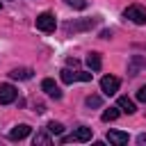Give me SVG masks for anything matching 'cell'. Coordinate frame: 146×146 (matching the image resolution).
Returning <instances> with one entry per match:
<instances>
[{"label": "cell", "mask_w": 146, "mask_h": 146, "mask_svg": "<svg viewBox=\"0 0 146 146\" xmlns=\"http://www.w3.org/2000/svg\"><path fill=\"white\" fill-rule=\"evenodd\" d=\"M32 68H14V71H9V78L11 80H30L32 78Z\"/></svg>", "instance_id": "cell-12"}, {"label": "cell", "mask_w": 146, "mask_h": 146, "mask_svg": "<svg viewBox=\"0 0 146 146\" xmlns=\"http://www.w3.org/2000/svg\"><path fill=\"white\" fill-rule=\"evenodd\" d=\"M119 107H121L125 114H135V112H137V105H135L128 96H121V98H119Z\"/></svg>", "instance_id": "cell-14"}, {"label": "cell", "mask_w": 146, "mask_h": 146, "mask_svg": "<svg viewBox=\"0 0 146 146\" xmlns=\"http://www.w3.org/2000/svg\"><path fill=\"white\" fill-rule=\"evenodd\" d=\"M46 128H48V132H50V135H62V132H64V125H62L59 121H50Z\"/></svg>", "instance_id": "cell-18"}, {"label": "cell", "mask_w": 146, "mask_h": 146, "mask_svg": "<svg viewBox=\"0 0 146 146\" xmlns=\"http://www.w3.org/2000/svg\"><path fill=\"white\" fill-rule=\"evenodd\" d=\"M123 16H125L128 21L137 23V25H144V23H146V9H144L141 5H130V7L123 11Z\"/></svg>", "instance_id": "cell-3"}, {"label": "cell", "mask_w": 146, "mask_h": 146, "mask_svg": "<svg viewBox=\"0 0 146 146\" xmlns=\"http://www.w3.org/2000/svg\"><path fill=\"white\" fill-rule=\"evenodd\" d=\"M16 96H18L16 87H11V84H0V105H9V103H14Z\"/></svg>", "instance_id": "cell-7"}, {"label": "cell", "mask_w": 146, "mask_h": 146, "mask_svg": "<svg viewBox=\"0 0 146 146\" xmlns=\"http://www.w3.org/2000/svg\"><path fill=\"white\" fill-rule=\"evenodd\" d=\"M119 84H121V80H119V78H114V75H105V78L100 80V89H103V94H105V96L116 94V91H119Z\"/></svg>", "instance_id": "cell-5"}, {"label": "cell", "mask_w": 146, "mask_h": 146, "mask_svg": "<svg viewBox=\"0 0 146 146\" xmlns=\"http://www.w3.org/2000/svg\"><path fill=\"white\" fill-rule=\"evenodd\" d=\"M144 66H146V59H144L141 55H132V57H130V64H128V73H130V75H137L139 68H144Z\"/></svg>", "instance_id": "cell-11"}, {"label": "cell", "mask_w": 146, "mask_h": 146, "mask_svg": "<svg viewBox=\"0 0 146 146\" xmlns=\"http://www.w3.org/2000/svg\"><path fill=\"white\" fill-rule=\"evenodd\" d=\"M66 64H68V66H78V64H80V62H78V59H75V57H68V59H66Z\"/></svg>", "instance_id": "cell-23"}, {"label": "cell", "mask_w": 146, "mask_h": 146, "mask_svg": "<svg viewBox=\"0 0 146 146\" xmlns=\"http://www.w3.org/2000/svg\"><path fill=\"white\" fill-rule=\"evenodd\" d=\"M41 89H43L50 98H55V100H59V98H62V89H59V87L55 84V80H50V78H46V80L41 82Z\"/></svg>", "instance_id": "cell-8"}, {"label": "cell", "mask_w": 146, "mask_h": 146, "mask_svg": "<svg viewBox=\"0 0 146 146\" xmlns=\"http://www.w3.org/2000/svg\"><path fill=\"white\" fill-rule=\"evenodd\" d=\"M94 25H98V18H82V21H68L64 23V32L66 34H75V32H84V30H91Z\"/></svg>", "instance_id": "cell-1"}, {"label": "cell", "mask_w": 146, "mask_h": 146, "mask_svg": "<svg viewBox=\"0 0 146 146\" xmlns=\"http://www.w3.org/2000/svg\"><path fill=\"white\" fill-rule=\"evenodd\" d=\"M55 27H57V21H55V16L50 11H43V14L36 16V30H41V32H55Z\"/></svg>", "instance_id": "cell-4"}, {"label": "cell", "mask_w": 146, "mask_h": 146, "mask_svg": "<svg viewBox=\"0 0 146 146\" xmlns=\"http://www.w3.org/2000/svg\"><path fill=\"white\" fill-rule=\"evenodd\" d=\"M87 66H89L91 71H100V66H103L100 55H98V52H89V55H87Z\"/></svg>", "instance_id": "cell-13"}, {"label": "cell", "mask_w": 146, "mask_h": 146, "mask_svg": "<svg viewBox=\"0 0 146 146\" xmlns=\"http://www.w3.org/2000/svg\"><path fill=\"white\" fill-rule=\"evenodd\" d=\"M66 5L75 9H87V0H66Z\"/></svg>", "instance_id": "cell-19"}, {"label": "cell", "mask_w": 146, "mask_h": 146, "mask_svg": "<svg viewBox=\"0 0 146 146\" xmlns=\"http://www.w3.org/2000/svg\"><path fill=\"white\" fill-rule=\"evenodd\" d=\"M30 130H32V128H30L27 123H18V125H14V128H11L9 139H11V141H21V139H25V137L30 135Z\"/></svg>", "instance_id": "cell-9"}, {"label": "cell", "mask_w": 146, "mask_h": 146, "mask_svg": "<svg viewBox=\"0 0 146 146\" xmlns=\"http://www.w3.org/2000/svg\"><path fill=\"white\" fill-rule=\"evenodd\" d=\"M128 132H123V130H110L107 132V141L110 144H116V146H121V144H128Z\"/></svg>", "instance_id": "cell-10"}, {"label": "cell", "mask_w": 146, "mask_h": 146, "mask_svg": "<svg viewBox=\"0 0 146 146\" xmlns=\"http://www.w3.org/2000/svg\"><path fill=\"white\" fill-rule=\"evenodd\" d=\"M59 78H62V82H64V84H73V82H89V80H91V73H84V71H71V68H62Z\"/></svg>", "instance_id": "cell-2"}, {"label": "cell", "mask_w": 146, "mask_h": 146, "mask_svg": "<svg viewBox=\"0 0 146 146\" xmlns=\"http://www.w3.org/2000/svg\"><path fill=\"white\" fill-rule=\"evenodd\" d=\"M137 100L146 103V84H144V87H139V91H137Z\"/></svg>", "instance_id": "cell-20"}, {"label": "cell", "mask_w": 146, "mask_h": 146, "mask_svg": "<svg viewBox=\"0 0 146 146\" xmlns=\"http://www.w3.org/2000/svg\"><path fill=\"white\" fill-rule=\"evenodd\" d=\"M32 141H34V146H50V144H52V139H50L46 132H36Z\"/></svg>", "instance_id": "cell-15"}, {"label": "cell", "mask_w": 146, "mask_h": 146, "mask_svg": "<svg viewBox=\"0 0 146 146\" xmlns=\"http://www.w3.org/2000/svg\"><path fill=\"white\" fill-rule=\"evenodd\" d=\"M84 105H87V107H100V105H103V98L96 96V94H91V96L84 98Z\"/></svg>", "instance_id": "cell-17"}, {"label": "cell", "mask_w": 146, "mask_h": 146, "mask_svg": "<svg viewBox=\"0 0 146 146\" xmlns=\"http://www.w3.org/2000/svg\"><path fill=\"white\" fill-rule=\"evenodd\" d=\"M119 114H121V112H119L116 107H110V110H105V112H103V116H100V119L107 123V121H116V119H119Z\"/></svg>", "instance_id": "cell-16"}, {"label": "cell", "mask_w": 146, "mask_h": 146, "mask_svg": "<svg viewBox=\"0 0 146 146\" xmlns=\"http://www.w3.org/2000/svg\"><path fill=\"white\" fill-rule=\"evenodd\" d=\"M137 144H139V146H146V132H141V135L137 137Z\"/></svg>", "instance_id": "cell-21"}, {"label": "cell", "mask_w": 146, "mask_h": 146, "mask_svg": "<svg viewBox=\"0 0 146 146\" xmlns=\"http://www.w3.org/2000/svg\"><path fill=\"white\" fill-rule=\"evenodd\" d=\"M89 139H91V128L80 125V128H75V130H73V135H71V137H64L62 141H89Z\"/></svg>", "instance_id": "cell-6"}, {"label": "cell", "mask_w": 146, "mask_h": 146, "mask_svg": "<svg viewBox=\"0 0 146 146\" xmlns=\"http://www.w3.org/2000/svg\"><path fill=\"white\" fill-rule=\"evenodd\" d=\"M112 36V30H100V39H110Z\"/></svg>", "instance_id": "cell-22"}]
</instances>
